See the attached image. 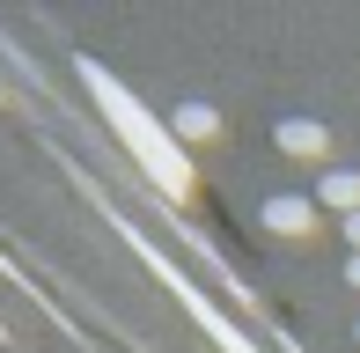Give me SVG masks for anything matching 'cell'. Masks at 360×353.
<instances>
[{
    "label": "cell",
    "instance_id": "6da1fadb",
    "mask_svg": "<svg viewBox=\"0 0 360 353\" xmlns=\"http://www.w3.org/2000/svg\"><path fill=\"white\" fill-rule=\"evenodd\" d=\"M81 74H89V89H96V103H103V118L118 125V140L147 162V176H155L162 191H191V162H184V148H176V133H162V125L147 118V110H140L118 82H110L103 67H81Z\"/></svg>",
    "mask_w": 360,
    "mask_h": 353
},
{
    "label": "cell",
    "instance_id": "7a4b0ae2",
    "mask_svg": "<svg viewBox=\"0 0 360 353\" xmlns=\"http://www.w3.org/2000/svg\"><path fill=\"white\" fill-rule=\"evenodd\" d=\"M272 140H280V155H294V162H323V155H331V133H323L316 118H280Z\"/></svg>",
    "mask_w": 360,
    "mask_h": 353
},
{
    "label": "cell",
    "instance_id": "3957f363",
    "mask_svg": "<svg viewBox=\"0 0 360 353\" xmlns=\"http://www.w3.org/2000/svg\"><path fill=\"white\" fill-rule=\"evenodd\" d=\"M316 214H323V206L316 199H294V191H272V199H265V229L272 236H316Z\"/></svg>",
    "mask_w": 360,
    "mask_h": 353
},
{
    "label": "cell",
    "instance_id": "277c9868",
    "mask_svg": "<svg viewBox=\"0 0 360 353\" xmlns=\"http://www.w3.org/2000/svg\"><path fill=\"white\" fill-rule=\"evenodd\" d=\"M316 206H323V214H338V221H353V214H360V169L316 176Z\"/></svg>",
    "mask_w": 360,
    "mask_h": 353
},
{
    "label": "cell",
    "instance_id": "5b68a950",
    "mask_svg": "<svg viewBox=\"0 0 360 353\" xmlns=\"http://www.w3.org/2000/svg\"><path fill=\"white\" fill-rule=\"evenodd\" d=\"M169 133H176V148H206V140L221 133V110H214V103H184V110L169 118Z\"/></svg>",
    "mask_w": 360,
    "mask_h": 353
},
{
    "label": "cell",
    "instance_id": "8992f818",
    "mask_svg": "<svg viewBox=\"0 0 360 353\" xmlns=\"http://www.w3.org/2000/svg\"><path fill=\"white\" fill-rule=\"evenodd\" d=\"M338 236H346V243H353V258H360V214H353V221H338Z\"/></svg>",
    "mask_w": 360,
    "mask_h": 353
},
{
    "label": "cell",
    "instance_id": "52a82bcc",
    "mask_svg": "<svg viewBox=\"0 0 360 353\" xmlns=\"http://www.w3.org/2000/svg\"><path fill=\"white\" fill-rule=\"evenodd\" d=\"M346 280H353V287H360V258H353V265H346Z\"/></svg>",
    "mask_w": 360,
    "mask_h": 353
}]
</instances>
